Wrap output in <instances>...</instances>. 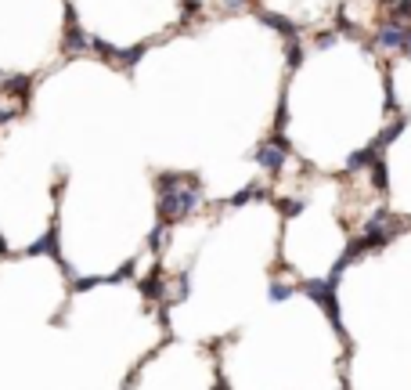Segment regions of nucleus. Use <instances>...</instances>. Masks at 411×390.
<instances>
[{"label":"nucleus","mask_w":411,"mask_h":390,"mask_svg":"<svg viewBox=\"0 0 411 390\" xmlns=\"http://www.w3.org/2000/svg\"><path fill=\"white\" fill-rule=\"evenodd\" d=\"M0 83H4V94L8 98H19V101H29V76H4V80H0Z\"/></svg>","instance_id":"obj_1"},{"label":"nucleus","mask_w":411,"mask_h":390,"mask_svg":"<svg viewBox=\"0 0 411 390\" xmlns=\"http://www.w3.org/2000/svg\"><path fill=\"white\" fill-rule=\"evenodd\" d=\"M54 246H58V239H54V232H51V235H43L40 242H33V246L26 250V257H40V253H54Z\"/></svg>","instance_id":"obj_2"},{"label":"nucleus","mask_w":411,"mask_h":390,"mask_svg":"<svg viewBox=\"0 0 411 390\" xmlns=\"http://www.w3.org/2000/svg\"><path fill=\"white\" fill-rule=\"evenodd\" d=\"M0 80H4V73H0Z\"/></svg>","instance_id":"obj_3"}]
</instances>
